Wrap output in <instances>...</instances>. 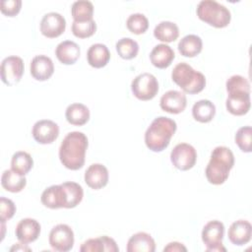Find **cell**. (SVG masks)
I'll return each mask as SVG.
<instances>
[{
    "mask_svg": "<svg viewBox=\"0 0 252 252\" xmlns=\"http://www.w3.org/2000/svg\"><path fill=\"white\" fill-rule=\"evenodd\" d=\"M40 229V224L36 220L27 218L18 222L15 229V234L20 242L27 244L33 242L38 238Z\"/></svg>",
    "mask_w": 252,
    "mask_h": 252,
    "instance_id": "cell-15",
    "label": "cell"
},
{
    "mask_svg": "<svg viewBox=\"0 0 252 252\" xmlns=\"http://www.w3.org/2000/svg\"><path fill=\"white\" fill-rule=\"evenodd\" d=\"M27 244L26 243H23V242H21V243H17V244H15L13 247H11V251H14V250H16V251H19V250H21V251H31V248H29L28 246H26Z\"/></svg>",
    "mask_w": 252,
    "mask_h": 252,
    "instance_id": "cell-40",
    "label": "cell"
},
{
    "mask_svg": "<svg viewBox=\"0 0 252 252\" xmlns=\"http://www.w3.org/2000/svg\"><path fill=\"white\" fill-rule=\"evenodd\" d=\"M1 185L6 191L18 193L26 187L27 179L25 175H21L13 169H6L1 176Z\"/></svg>",
    "mask_w": 252,
    "mask_h": 252,
    "instance_id": "cell-27",
    "label": "cell"
},
{
    "mask_svg": "<svg viewBox=\"0 0 252 252\" xmlns=\"http://www.w3.org/2000/svg\"><path fill=\"white\" fill-rule=\"evenodd\" d=\"M108 170L101 163L91 164L87 168L84 176L86 184L94 190H99L105 187L108 183Z\"/></svg>",
    "mask_w": 252,
    "mask_h": 252,
    "instance_id": "cell-16",
    "label": "cell"
},
{
    "mask_svg": "<svg viewBox=\"0 0 252 252\" xmlns=\"http://www.w3.org/2000/svg\"><path fill=\"white\" fill-rule=\"evenodd\" d=\"M48 241L52 249L56 251H70L74 246V232L68 224L59 223L50 230Z\"/></svg>",
    "mask_w": 252,
    "mask_h": 252,
    "instance_id": "cell-10",
    "label": "cell"
},
{
    "mask_svg": "<svg viewBox=\"0 0 252 252\" xmlns=\"http://www.w3.org/2000/svg\"><path fill=\"white\" fill-rule=\"evenodd\" d=\"M127 29L134 34H142L149 28L148 18L141 13H135L128 17L126 21Z\"/></svg>",
    "mask_w": 252,
    "mask_h": 252,
    "instance_id": "cell-34",
    "label": "cell"
},
{
    "mask_svg": "<svg viewBox=\"0 0 252 252\" xmlns=\"http://www.w3.org/2000/svg\"><path fill=\"white\" fill-rule=\"evenodd\" d=\"M196 13L201 21L218 29L227 27L231 20L230 11L215 0L200 1Z\"/></svg>",
    "mask_w": 252,
    "mask_h": 252,
    "instance_id": "cell-6",
    "label": "cell"
},
{
    "mask_svg": "<svg viewBox=\"0 0 252 252\" xmlns=\"http://www.w3.org/2000/svg\"><path fill=\"white\" fill-rule=\"evenodd\" d=\"M131 91L135 97L140 100L153 99L158 92V82L150 73H142L136 76L131 83Z\"/></svg>",
    "mask_w": 252,
    "mask_h": 252,
    "instance_id": "cell-7",
    "label": "cell"
},
{
    "mask_svg": "<svg viewBox=\"0 0 252 252\" xmlns=\"http://www.w3.org/2000/svg\"><path fill=\"white\" fill-rule=\"evenodd\" d=\"M252 128L250 126H243L239 128L234 136V141L238 148L244 153L252 151Z\"/></svg>",
    "mask_w": 252,
    "mask_h": 252,
    "instance_id": "cell-35",
    "label": "cell"
},
{
    "mask_svg": "<svg viewBox=\"0 0 252 252\" xmlns=\"http://www.w3.org/2000/svg\"><path fill=\"white\" fill-rule=\"evenodd\" d=\"M82 252H118L119 248L115 240L107 235H102L96 238H90L82 243L80 247Z\"/></svg>",
    "mask_w": 252,
    "mask_h": 252,
    "instance_id": "cell-20",
    "label": "cell"
},
{
    "mask_svg": "<svg viewBox=\"0 0 252 252\" xmlns=\"http://www.w3.org/2000/svg\"><path fill=\"white\" fill-rule=\"evenodd\" d=\"M87 60L90 66L99 69L107 65L110 60V52L105 44L94 43L87 52Z\"/></svg>",
    "mask_w": 252,
    "mask_h": 252,
    "instance_id": "cell-24",
    "label": "cell"
},
{
    "mask_svg": "<svg viewBox=\"0 0 252 252\" xmlns=\"http://www.w3.org/2000/svg\"><path fill=\"white\" fill-rule=\"evenodd\" d=\"M174 58L175 54L173 49L165 43L156 45L150 53L151 63L158 69H165L169 67Z\"/></svg>",
    "mask_w": 252,
    "mask_h": 252,
    "instance_id": "cell-21",
    "label": "cell"
},
{
    "mask_svg": "<svg viewBox=\"0 0 252 252\" xmlns=\"http://www.w3.org/2000/svg\"><path fill=\"white\" fill-rule=\"evenodd\" d=\"M179 53L184 57H195L201 53L203 41L196 34H187L183 36L177 45Z\"/></svg>",
    "mask_w": 252,
    "mask_h": 252,
    "instance_id": "cell-25",
    "label": "cell"
},
{
    "mask_svg": "<svg viewBox=\"0 0 252 252\" xmlns=\"http://www.w3.org/2000/svg\"><path fill=\"white\" fill-rule=\"evenodd\" d=\"M16 213V206L14 202L8 198H0V221L6 222L11 220Z\"/></svg>",
    "mask_w": 252,
    "mask_h": 252,
    "instance_id": "cell-37",
    "label": "cell"
},
{
    "mask_svg": "<svg viewBox=\"0 0 252 252\" xmlns=\"http://www.w3.org/2000/svg\"><path fill=\"white\" fill-rule=\"evenodd\" d=\"M170 160L174 167L179 170L186 171L195 165L197 160V152L190 144L180 143L171 151Z\"/></svg>",
    "mask_w": 252,
    "mask_h": 252,
    "instance_id": "cell-9",
    "label": "cell"
},
{
    "mask_svg": "<svg viewBox=\"0 0 252 252\" xmlns=\"http://www.w3.org/2000/svg\"><path fill=\"white\" fill-rule=\"evenodd\" d=\"M187 251V248L180 242L177 241H173V242H169L164 248H163V252H181Z\"/></svg>",
    "mask_w": 252,
    "mask_h": 252,
    "instance_id": "cell-39",
    "label": "cell"
},
{
    "mask_svg": "<svg viewBox=\"0 0 252 252\" xmlns=\"http://www.w3.org/2000/svg\"><path fill=\"white\" fill-rule=\"evenodd\" d=\"M81 54L80 46L72 40L61 41L55 49V55L57 59L65 65L75 64Z\"/></svg>",
    "mask_w": 252,
    "mask_h": 252,
    "instance_id": "cell-22",
    "label": "cell"
},
{
    "mask_svg": "<svg viewBox=\"0 0 252 252\" xmlns=\"http://www.w3.org/2000/svg\"><path fill=\"white\" fill-rule=\"evenodd\" d=\"M22 8L21 0H3L1 1V12L5 16L15 17L19 14Z\"/></svg>",
    "mask_w": 252,
    "mask_h": 252,
    "instance_id": "cell-38",
    "label": "cell"
},
{
    "mask_svg": "<svg viewBox=\"0 0 252 252\" xmlns=\"http://www.w3.org/2000/svg\"><path fill=\"white\" fill-rule=\"evenodd\" d=\"M126 250L128 252H155L156 243L149 233L140 231L129 238Z\"/></svg>",
    "mask_w": 252,
    "mask_h": 252,
    "instance_id": "cell-23",
    "label": "cell"
},
{
    "mask_svg": "<svg viewBox=\"0 0 252 252\" xmlns=\"http://www.w3.org/2000/svg\"><path fill=\"white\" fill-rule=\"evenodd\" d=\"M72 32L76 37L87 38L92 36L96 31V24L94 20L87 22H73Z\"/></svg>",
    "mask_w": 252,
    "mask_h": 252,
    "instance_id": "cell-36",
    "label": "cell"
},
{
    "mask_svg": "<svg viewBox=\"0 0 252 252\" xmlns=\"http://www.w3.org/2000/svg\"><path fill=\"white\" fill-rule=\"evenodd\" d=\"M224 225L220 220H211L205 224L202 230V240L208 252H224L226 249L222 245Z\"/></svg>",
    "mask_w": 252,
    "mask_h": 252,
    "instance_id": "cell-8",
    "label": "cell"
},
{
    "mask_svg": "<svg viewBox=\"0 0 252 252\" xmlns=\"http://www.w3.org/2000/svg\"><path fill=\"white\" fill-rule=\"evenodd\" d=\"M62 186L65 189L67 197L66 209H73L77 207L82 202L84 197V190L82 186L73 181L63 182Z\"/></svg>",
    "mask_w": 252,
    "mask_h": 252,
    "instance_id": "cell-32",
    "label": "cell"
},
{
    "mask_svg": "<svg viewBox=\"0 0 252 252\" xmlns=\"http://www.w3.org/2000/svg\"><path fill=\"white\" fill-rule=\"evenodd\" d=\"M31 75L36 81H46L54 73V64L50 57L46 55H36L34 56L30 65Z\"/></svg>",
    "mask_w": 252,
    "mask_h": 252,
    "instance_id": "cell-17",
    "label": "cell"
},
{
    "mask_svg": "<svg viewBox=\"0 0 252 252\" xmlns=\"http://www.w3.org/2000/svg\"><path fill=\"white\" fill-rule=\"evenodd\" d=\"M186 95L183 93L175 90H170L164 93L159 100L160 108L163 111L171 114L181 113L186 108Z\"/></svg>",
    "mask_w": 252,
    "mask_h": 252,
    "instance_id": "cell-14",
    "label": "cell"
},
{
    "mask_svg": "<svg viewBox=\"0 0 252 252\" xmlns=\"http://www.w3.org/2000/svg\"><path fill=\"white\" fill-rule=\"evenodd\" d=\"M116 51L122 59L130 60L135 58L139 52V44L130 37H123L115 44Z\"/></svg>",
    "mask_w": 252,
    "mask_h": 252,
    "instance_id": "cell-33",
    "label": "cell"
},
{
    "mask_svg": "<svg viewBox=\"0 0 252 252\" xmlns=\"http://www.w3.org/2000/svg\"><path fill=\"white\" fill-rule=\"evenodd\" d=\"M216 114V106L209 99H201L194 103L192 107L193 118L201 123L210 122Z\"/></svg>",
    "mask_w": 252,
    "mask_h": 252,
    "instance_id": "cell-28",
    "label": "cell"
},
{
    "mask_svg": "<svg viewBox=\"0 0 252 252\" xmlns=\"http://www.w3.org/2000/svg\"><path fill=\"white\" fill-rule=\"evenodd\" d=\"M40 32L48 38H55L61 35L66 29L65 18L56 12L46 13L40 21Z\"/></svg>",
    "mask_w": 252,
    "mask_h": 252,
    "instance_id": "cell-13",
    "label": "cell"
},
{
    "mask_svg": "<svg viewBox=\"0 0 252 252\" xmlns=\"http://www.w3.org/2000/svg\"><path fill=\"white\" fill-rule=\"evenodd\" d=\"M32 134L38 144H51L59 136V126L52 120L41 119L33 124Z\"/></svg>",
    "mask_w": 252,
    "mask_h": 252,
    "instance_id": "cell-12",
    "label": "cell"
},
{
    "mask_svg": "<svg viewBox=\"0 0 252 252\" xmlns=\"http://www.w3.org/2000/svg\"><path fill=\"white\" fill-rule=\"evenodd\" d=\"M176 129L177 124L173 119L165 116L155 118L145 133L147 148L155 153L162 152L168 147Z\"/></svg>",
    "mask_w": 252,
    "mask_h": 252,
    "instance_id": "cell-2",
    "label": "cell"
},
{
    "mask_svg": "<svg viewBox=\"0 0 252 252\" xmlns=\"http://www.w3.org/2000/svg\"><path fill=\"white\" fill-rule=\"evenodd\" d=\"M179 29L173 22L162 21L158 24L154 30V36L162 42H172L177 39Z\"/></svg>",
    "mask_w": 252,
    "mask_h": 252,
    "instance_id": "cell-29",
    "label": "cell"
},
{
    "mask_svg": "<svg viewBox=\"0 0 252 252\" xmlns=\"http://www.w3.org/2000/svg\"><path fill=\"white\" fill-rule=\"evenodd\" d=\"M40 201L43 206L49 209L65 208L67 205L66 192L62 184L51 185L47 187L41 194Z\"/></svg>",
    "mask_w": 252,
    "mask_h": 252,
    "instance_id": "cell-18",
    "label": "cell"
},
{
    "mask_svg": "<svg viewBox=\"0 0 252 252\" xmlns=\"http://www.w3.org/2000/svg\"><path fill=\"white\" fill-rule=\"evenodd\" d=\"M24 61L21 57L12 55L1 62V80L7 86L18 84L24 74Z\"/></svg>",
    "mask_w": 252,
    "mask_h": 252,
    "instance_id": "cell-11",
    "label": "cell"
},
{
    "mask_svg": "<svg viewBox=\"0 0 252 252\" xmlns=\"http://www.w3.org/2000/svg\"><path fill=\"white\" fill-rule=\"evenodd\" d=\"M171 79L184 93L190 94H199L206 87V77L185 62H180L174 66Z\"/></svg>",
    "mask_w": 252,
    "mask_h": 252,
    "instance_id": "cell-5",
    "label": "cell"
},
{
    "mask_svg": "<svg viewBox=\"0 0 252 252\" xmlns=\"http://www.w3.org/2000/svg\"><path fill=\"white\" fill-rule=\"evenodd\" d=\"M71 15L75 22L91 21L94 15V5L88 0L75 1L71 7Z\"/></svg>",
    "mask_w": 252,
    "mask_h": 252,
    "instance_id": "cell-31",
    "label": "cell"
},
{
    "mask_svg": "<svg viewBox=\"0 0 252 252\" xmlns=\"http://www.w3.org/2000/svg\"><path fill=\"white\" fill-rule=\"evenodd\" d=\"M225 87L228 94L225 101L227 111L236 116L246 114L251 106L250 85L242 80H232Z\"/></svg>",
    "mask_w": 252,
    "mask_h": 252,
    "instance_id": "cell-4",
    "label": "cell"
},
{
    "mask_svg": "<svg viewBox=\"0 0 252 252\" xmlns=\"http://www.w3.org/2000/svg\"><path fill=\"white\" fill-rule=\"evenodd\" d=\"M33 166V159L32 156L24 151L16 152L12 156L11 159V169H13L15 172L26 175L30 172V170Z\"/></svg>",
    "mask_w": 252,
    "mask_h": 252,
    "instance_id": "cell-30",
    "label": "cell"
},
{
    "mask_svg": "<svg viewBox=\"0 0 252 252\" xmlns=\"http://www.w3.org/2000/svg\"><path fill=\"white\" fill-rule=\"evenodd\" d=\"M89 146L88 138L83 132L68 133L59 148V159L68 169L78 170L85 163L86 152Z\"/></svg>",
    "mask_w": 252,
    "mask_h": 252,
    "instance_id": "cell-1",
    "label": "cell"
},
{
    "mask_svg": "<svg viewBox=\"0 0 252 252\" xmlns=\"http://www.w3.org/2000/svg\"><path fill=\"white\" fill-rule=\"evenodd\" d=\"M66 120L75 126L85 125L90 119V109L83 103L75 102L66 108Z\"/></svg>",
    "mask_w": 252,
    "mask_h": 252,
    "instance_id": "cell-26",
    "label": "cell"
},
{
    "mask_svg": "<svg viewBox=\"0 0 252 252\" xmlns=\"http://www.w3.org/2000/svg\"><path fill=\"white\" fill-rule=\"evenodd\" d=\"M229 241L237 246L247 244L252 236V225L248 220H238L231 223L228 228Z\"/></svg>",
    "mask_w": 252,
    "mask_h": 252,
    "instance_id": "cell-19",
    "label": "cell"
},
{
    "mask_svg": "<svg viewBox=\"0 0 252 252\" xmlns=\"http://www.w3.org/2000/svg\"><path fill=\"white\" fill-rule=\"evenodd\" d=\"M233 165V153L227 147H216L211 154L210 161L205 170L207 180L214 185L224 183L228 178L229 171L232 169Z\"/></svg>",
    "mask_w": 252,
    "mask_h": 252,
    "instance_id": "cell-3",
    "label": "cell"
}]
</instances>
